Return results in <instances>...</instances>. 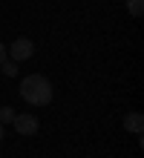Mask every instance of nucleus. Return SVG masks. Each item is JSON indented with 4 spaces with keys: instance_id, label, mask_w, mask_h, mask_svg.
Returning a JSON list of instances; mask_svg holds the SVG:
<instances>
[{
    "instance_id": "1",
    "label": "nucleus",
    "mask_w": 144,
    "mask_h": 158,
    "mask_svg": "<svg viewBox=\"0 0 144 158\" xmlns=\"http://www.w3.org/2000/svg\"><path fill=\"white\" fill-rule=\"evenodd\" d=\"M20 98L29 106H46L52 104V83L43 75H26L20 81Z\"/></svg>"
},
{
    "instance_id": "9",
    "label": "nucleus",
    "mask_w": 144,
    "mask_h": 158,
    "mask_svg": "<svg viewBox=\"0 0 144 158\" xmlns=\"http://www.w3.org/2000/svg\"><path fill=\"white\" fill-rule=\"evenodd\" d=\"M0 141H3V124H0Z\"/></svg>"
},
{
    "instance_id": "7",
    "label": "nucleus",
    "mask_w": 144,
    "mask_h": 158,
    "mask_svg": "<svg viewBox=\"0 0 144 158\" xmlns=\"http://www.w3.org/2000/svg\"><path fill=\"white\" fill-rule=\"evenodd\" d=\"M0 66H3V75H6V78H15V75H17V63H15V60H9V58H6Z\"/></svg>"
},
{
    "instance_id": "4",
    "label": "nucleus",
    "mask_w": 144,
    "mask_h": 158,
    "mask_svg": "<svg viewBox=\"0 0 144 158\" xmlns=\"http://www.w3.org/2000/svg\"><path fill=\"white\" fill-rule=\"evenodd\" d=\"M124 129H130V132L141 135V129H144V115H141V112H130V115H124Z\"/></svg>"
},
{
    "instance_id": "5",
    "label": "nucleus",
    "mask_w": 144,
    "mask_h": 158,
    "mask_svg": "<svg viewBox=\"0 0 144 158\" xmlns=\"http://www.w3.org/2000/svg\"><path fill=\"white\" fill-rule=\"evenodd\" d=\"M127 12H130L133 17H141V12H144V0H127Z\"/></svg>"
},
{
    "instance_id": "8",
    "label": "nucleus",
    "mask_w": 144,
    "mask_h": 158,
    "mask_svg": "<svg viewBox=\"0 0 144 158\" xmlns=\"http://www.w3.org/2000/svg\"><path fill=\"white\" fill-rule=\"evenodd\" d=\"M6 58H9V55H6V43H0V63H3Z\"/></svg>"
},
{
    "instance_id": "3",
    "label": "nucleus",
    "mask_w": 144,
    "mask_h": 158,
    "mask_svg": "<svg viewBox=\"0 0 144 158\" xmlns=\"http://www.w3.org/2000/svg\"><path fill=\"white\" fill-rule=\"evenodd\" d=\"M12 124H15V129L20 135H35L37 129H41V121H37V115H32V112H17Z\"/></svg>"
},
{
    "instance_id": "6",
    "label": "nucleus",
    "mask_w": 144,
    "mask_h": 158,
    "mask_svg": "<svg viewBox=\"0 0 144 158\" xmlns=\"http://www.w3.org/2000/svg\"><path fill=\"white\" fill-rule=\"evenodd\" d=\"M15 109L12 106H0V124H12V121H15Z\"/></svg>"
},
{
    "instance_id": "2",
    "label": "nucleus",
    "mask_w": 144,
    "mask_h": 158,
    "mask_svg": "<svg viewBox=\"0 0 144 158\" xmlns=\"http://www.w3.org/2000/svg\"><path fill=\"white\" fill-rule=\"evenodd\" d=\"M6 55H9V60H15V63L29 60L35 55V43L29 40V38H17L12 46H6Z\"/></svg>"
}]
</instances>
